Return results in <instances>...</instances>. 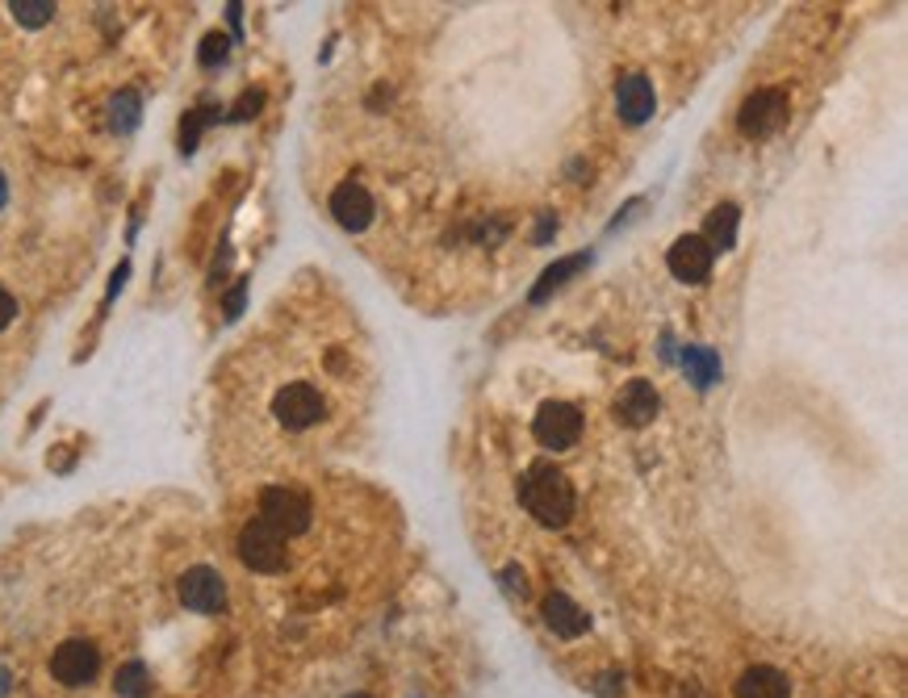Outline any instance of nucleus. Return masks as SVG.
Returning a JSON list of instances; mask_svg holds the SVG:
<instances>
[{
	"label": "nucleus",
	"instance_id": "nucleus-1",
	"mask_svg": "<svg viewBox=\"0 0 908 698\" xmlns=\"http://www.w3.org/2000/svg\"><path fill=\"white\" fill-rule=\"evenodd\" d=\"M519 498H524L528 514H536L544 527H565V523L574 519V507H578L574 486H570L565 473L553 465L528 468L524 481H519Z\"/></svg>",
	"mask_w": 908,
	"mask_h": 698
},
{
	"label": "nucleus",
	"instance_id": "nucleus-2",
	"mask_svg": "<svg viewBox=\"0 0 908 698\" xmlns=\"http://www.w3.org/2000/svg\"><path fill=\"white\" fill-rule=\"evenodd\" d=\"M260 519L277 532V536H302L310 527V502L298 489L273 486L260 493Z\"/></svg>",
	"mask_w": 908,
	"mask_h": 698
},
{
	"label": "nucleus",
	"instance_id": "nucleus-3",
	"mask_svg": "<svg viewBox=\"0 0 908 698\" xmlns=\"http://www.w3.org/2000/svg\"><path fill=\"white\" fill-rule=\"evenodd\" d=\"M532 431L544 447L565 452V447H574V443L583 440V415H578V406H570V402H544L532 422Z\"/></svg>",
	"mask_w": 908,
	"mask_h": 698
},
{
	"label": "nucleus",
	"instance_id": "nucleus-4",
	"mask_svg": "<svg viewBox=\"0 0 908 698\" xmlns=\"http://www.w3.org/2000/svg\"><path fill=\"white\" fill-rule=\"evenodd\" d=\"M239 557H243L248 569H256V573H280L285 569V536H277L264 519H256L239 536Z\"/></svg>",
	"mask_w": 908,
	"mask_h": 698
},
{
	"label": "nucleus",
	"instance_id": "nucleus-5",
	"mask_svg": "<svg viewBox=\"0 0 908 698\" xmlns=\"http://www.w3.org/2000/svg\"><path fill=\"white\" fill-rule=\"evenodd\" d=\"M96 670H101V652L89 640H68V644H59L55 656H50V674H55V682H64V686H89L96 677Z\"/></svg>",
	"mask_w": 908,
	"mask_h": 698
},
{
	"label": "nucleus",
	"instance_id": "nucleus-6",
	"mask_svg": "<svg viewBox=\"0 0 908 698\" xmlns=\"http://www.w3.org/2000/svg\"><path fill=\"white\" fill-rule=\"evenodd\" d=\"M273 410H277V419L285 422V427L302 431V427H314V422L323 419V397H319L314 385L298 381V385H285V389H280L277 402H273Z\"/></svg>",
	"mask_w": 908,
	"mask_h": 698
},
{
	"label": "nucleus",
	"instance_id": "nucleus-7",
	"mask_svg": "<svg viewBox=\"0 0 908 698\" xmlns=\"http://www.w3.org/2000/svg\"><path fill=\"white\" fill-rule=\"evenodd\" d=\"M783 121H788V96L779 93V89L754 93L746 101V109H742V130H746L749 139H767Z\"/></svg>",
	"mask_w": 908,
	"mask_h": 698
},
{
	"label": "nucleus",
	"instance_id": "nucleus-8",
	"mask_svg": "<svg viewBox=\"0 0 908 698\" xmlns=\"http://www.w3.org/2000/svg\"><path fill=\"white\" fill-rule=\"evenodd\" d=\"M181 603L188 610H197V615H214V610H222V603H227V585H222V578L214 569L197 565V569H188L185 578H181Z\"/></svg>",
	"mask_w": 908,
	"mask_h": 698
},
{
	"label": "nucleus",
	"instance_id": "nucleus-9",
	"mask_svg": "<svg viewBox=\"0 0 908 698\" xmlns=\"http://www.w3.org/2000/svg\"><path fill=\"white\" fill-rule=\"evenodd\" d=\"M712 247L703 243V234H682L675 247H670V272H675L678 280H687V284H699V280H708V272H712Z\"/></svg>",
	"mask_w": 908,
	"mask_h": 698
},
{
	"label": "nucleus",
	"instance_id": "nucleus-10",
	"mask_svg": "<svg viewBox=\"0 0 908 698\" xmlns=\"http://www.w3.org/2000/svg\"><path fill=\"white\" fill-rule=\"evenodd\" d=\"M331 213H335V222L344 231H365L373 222V197H369V188L352 185V181L340 185L331 193Z\"/></svg>",
	"mask_w": 908,
	"mask_h": 698
},
{
	"label": "nucleus",
	"instance_id": "nucleus-11",
	"mask_svg": "<svg viewBox=\"0 0 908 698\" xmlns=\"http://www.w3.org/2000/svg\"><path fill=\"white\" fill-rule=\"evenodd\" d=\"M653 105H657V96H653V84L645 80V75L620 80V89H616V109L624 114V121H650Z\"/></svg>",
	"mask_w": 908,
	"mask_h": 698
},
{
	"label": "nucleus",
	"instance_id": "nucleus-12",
	"mask_svg": "<svg viewBox=\"0 0 908 698\" xmlns=\"http://www.w3.org/2000/svg\"><path fill=\"white\" fill-rule=\"evenodd\" d=\"M544 624L558 631L561 640H578L590 619H586V610L574 603V598H565V594H549V598H544Z\"/></svg>",
	"mask_w": 908,
	"mask_h": 698
},
{
	"label": "nucleus",
	"instance_id": "nucleus-13",
	"mask_svg": "<svg viewBox=\"0 0 908 698\" xmlns=\"http://www.w3.org/2000/svg\"><path fill=\"white\" fill-rule=\"evenodd\" d=\"M657 389H653L650 381H629L624 389H620V402H616V410L624 415V422H632V427H645V422H653V415H657Z\"/></svg>",
	"mask_w": 908,
	"mask_h": 698
},
{
	"label": "nucleus",
	"instance_id": "nucleus-14",
	"mask_svg": "<svg viewBox=\"0 0 908 698\" xmlns=\"http://www.w3.org/2000/svg\"><path fill=\"white\" fill-rule=\"evenodd\" d=\"M737 698H792V682H788V674H779L770 665H754L737 682Z\"/></svg>",
	"mask_w": 908,
	"mask_h": 698
},
{
	"label": "nucleus",
	"instance_id": "nucleus-15",
	"mask_svg": "<svg viewBox=\"0 0 908 698\" xmlns=\"http://www.w3.org/2000/svg\"><path fill=\"white\" fill-rule=\"evenodd\" d=\"M733 234H737V210L733 206H721V210L708 218V234H703V243L716 252V247H733Z\"/></svg>",
	"mask_w": 908,
	"mask_h": 698
},
{
	"label": "nucleus",
	"instance_id": "nucleus-16",
	"mask_svg": "<svg viewBox=\"0 0 908 698\" xmlns=\"http://www.w3.org/2000/svg\"><path fill=\"white\" fill-rule=\"evenodd\" d=\"M114 690L122 698H142L147 695V690H151V674H147V665H142V661H126L114 677Z\"/></svg>",
	"mask_w": 908,
	"mask_h": 698
},
{
	"label": "nucleus",
	"instance_id": "nucleus-17",
	"mask_svg": "<svg viewBox=\"0 0 908 698\" xmlns=\"http://www.w3.org/2000/svg\"><path fill=\"white\" fill-rule=\"evenodd\" d=\"M110 126L117 135H130L139 126V96L135 93H117L114 105H110Z\"/></svg>",
	"mask_w": 908,
	"mask_h": 698
},
{
	"label": "nucleus",
	"instance_id": "nucleus-18",
	"mask_svg": "<svg viewBox=\"0 0 908 698\" xmlns=\"http://www.w3.org/2000/svg\"><path fill=\"white\" fill-rule=\"evenodd\" d=\"M682 364L691 369V376H696L699 385H712V381L721 376V360H716V356H712L708 348H687Z\"/></svg>",
	"mask_w": 908,
	"mask_h": 698
},
{
	"label": "nucleus",
	"instance_id": "nucleus-19",
	"mask_svg": "<svg viewBox=\"0 0 908 698\" xmlns=\"http://www.w3.org/2000/svg\"><path fill=\"white\" fill-rule=\"evenodd\" d=\"M9 9H13V18H18L22 25H47L50 13H55L50 0H13Z\"/></svg>",
	"mask_w": 908,
	"mask_h": 698
},
{
	"label": "nucleus",
	"instance_id": "nucleus-20",
	"mask_svg": "<svg viewBox=\"0 0 908 698\" xmlns=\"http://www.w3.org/2000/svg\"><path fill=\"white\" fill-rule=\"evenodd\" d=\"M586 259L583 256H574V259H561L558 268H549V272H544V280H540V289H536V302H540V298H544V293H549V289H558L561 280L570 277V272H578V268H583Z\"/></svg>",
	"mask_w": 908,
	"mask_h": 698
},
{
	"label": "nucleus",
	"instance_id": "nucleus-21",
	"mask_svg": "<svg viewBox=\"0 0 908 698\" xmlns=\"http://www.w3.org/2000/svg\"><path fill=\"white\" fill-rule=\"evenodd\" d=\"M222 59H227V38H222V34H210L206 47H202V63L214 68V63H222Z\"/></svg>",
	"mask_w": 908,
	"mask_h": 698
},
{
	"label": "nucleus",
	"instance_id": "nucleus-22",
	"mask_svg": "<svg viewBox=\"0 0 908 698\" xmlns=\"http://www.w3.org/2000/svg\"><path fill=\"white\" fill-rule=\"evenodd\" d=\"M18 318V302H13V293H4V284H0V330Z\"/></svg>",
	"mask_w": 908,
	"mask_h": 698
},
{
	"label": "nucleus",
	"instance_id": "nucleus-23",
	"mask_svg": "<svg viewBox=\"0 0 908 698\" xmlns=\"http://www.w3.org/2000/svg\"><path fill=\"white\" fill-rule=\"evenodd\" d=\"M252 109H260V93L243 96V105H239V109H234V117H252Z\"/></svg>",
	"mask_w": 908,
	"mask_h": 698
},
{
	"label": "nucleus",
	"instance_id": "nucleus-24",
	"mask_svg": "<svg viewBox=\"0 0 908 698\" xmlns=\"http://www.w3.org/2000/svg\"><path fill=\"white\" fill-rule=\"evenodd\" d=\"M503 578H507V585H512V590H519V594H528V585H524V573H519V569H507Z\"/></svg>",
	"mask_w": 908,
	"mask_h": 698
},
{
	"label": "nucleus",
	"instance_id": "nucleus-25",
	"mask_svg": "<svg viewBox=\"0 0 908 698\" xmlns=\"http://www.w3.org/2000/svg\"><path fill=\"white\" fill-rule=\"evenodd\" d=\"M4 201H9V181H4V172H0V210H4Z\"/></svg>",
	"mask_w": 908,
	"mask_h": 698
},
{
	"label": "nucleus",
	"instance_id": "nucleus-26",
	"mask_svg": "<svg viewBox=\"0 0 908 698\" xmlns=\"http://www.w3.org/2000/svg\"><path fill=\"white\" fill-rule=\"evenodd\" d=\"M9 695V670H0V698Z\"/></svg>",
	"mask_w": 908,
	"mask_h": 698
},
{
	"label": "nucleus",
	"instance_id": "nucleus-27",
	"mask_svg": "<svg viewBox=\"0 0 908 698\" xmlns=\"http://www.w3.org/2000/svg\"><path fill=\"white\" fill-rule=\"evenodd\" d=\"M348 698H369V695H348Z\"/></svg>",
	"mask_w": 908,
	"mask_h": 698
}]
</instances>
